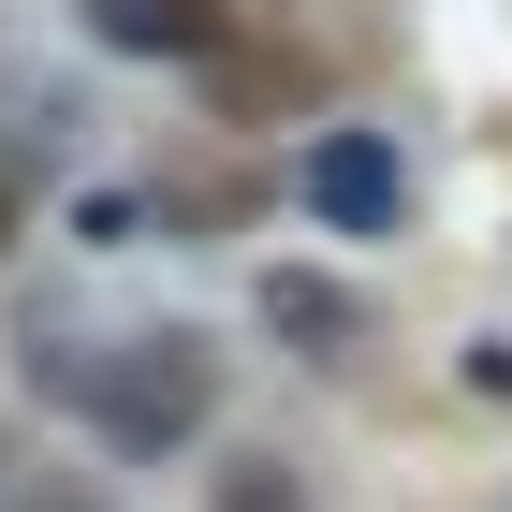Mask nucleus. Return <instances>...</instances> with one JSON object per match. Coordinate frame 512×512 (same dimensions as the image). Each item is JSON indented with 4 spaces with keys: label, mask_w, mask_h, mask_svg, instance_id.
I'll return each instance as SVG.
<instances>
[{
    "label": "nucleus",
    "mask_w": 512,
    "mask_h": 512,
    "mask_svg": "<svg viewBox=\"0 0 512 512\" xmlns=\"http://www.w3.org/2000/svg\"><path fill=\"white\" fill-rule=\"evenodd\" d=\"M88 30L118 59H205V44H235V15L220 0H88Z\"/></svg>",
    "instance_id": "obj_3"
},
{
    "label": "nucleus",
    "mask_w": 512,
    "mask_h": 512,
    "mask_svg": "<svg viewBox=\"0 0 512 512\" xmlns=\"http://www.w3.org/2000/svg\"><path fill=\"white\" fill-rule=\"evenodd\" d=\"M264 322H293V337H352V308H337L322 278H264Z\"/></svg>",
    "instance_id": "obj_6"
},
{
    "label": "nucleus",
    "mask_w": 512,
    "mask_h": 512,
    "mask_svg": "<svg viewBox=\"0 0 512 512\" xmlns=\"http://www.w3.org/2000/svg\"><path fill=\"white\" fill-rule=\"evenodd\" d=\"M30 381L88 395V425L118 439V454H176V439L220 410V352H205V337H118V352H44L30 337Z\"/></svg>",
    "instance_id": "obj_1"
},
{
    "label": "nucleus",
    "mask_w": 512,
    "mask_h": 512,
    "mask_svg": "<svg viewBox=\"0 0 512 512\" xmlns=\"http://www.w3.org/2000/svg\"><path fill=\"white\" fill-rule=\"evenodd\" d=\"M205 59H220V118H278V103H308V59H264V44H205Z\"/></svg>",
    "instance_id": "obj_4"
},
{
    "label": "nucleus",
    "mask_w": 512,
    "mask_h": 512,
    "mask_svg": "<svg viewBox=\"0 0 512 512\" xmlns=\"http://www.w3.org/2000/svg\"><path fill=\"white\" fill-rule=\"evenodd\" d=\"M15 512H103V498H88V483H30Z\"/></svg>",
    "instance_id": "obj_7"
},
{
    "label": "nucleus",
    "mask_w": 512,
    "mask_h": 512,
    "mask_svg": "<svg viewBox=\"0 0 512 512\" xmlns=\"http://www.w3.org/2000/svg\"><path fill=\"white\" fill-rule=\"evenodd\" d=\"M205 512H308V483L278 469V454H235V469H220V498Z\"/></svg>",
    "instance_id": "obj_5"
},
{
    "label": "nucleus",
    "mask_w": 512,
    "mask_h": 512,
    "mask_svg": "<svg viewBox=\"0 0 512 512\" xmlns=\"http://www.w3.org/2000/svg\"><path fill=\"white\" fill-rule=\"evenodd\" d=\"M308 205L337 220V235H395V147L381 132H322L308 147Z\"/></svg>",
    "instance_id": "obj_2"
},
{
    "label": "nucleus",
    "mask_w": 512,
    "mask_h": 512,
    "mask_svg": "<svg viewBox=\"0 0 512 512\" xmlns=\"http://www.w3.org/2000/svg\"><path fill=\"white\" fill-rule=\"evenodd\" d=\"M0 249H15V176H0Z\"/></svg>",
    "instance_id": "obj_8"
}]
</instances>
